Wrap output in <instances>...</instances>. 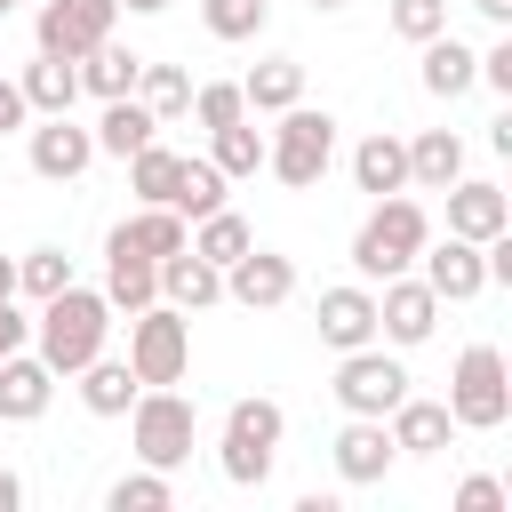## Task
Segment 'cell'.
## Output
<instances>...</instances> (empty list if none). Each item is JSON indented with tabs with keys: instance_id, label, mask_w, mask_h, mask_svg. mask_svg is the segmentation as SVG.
<instances>
[{
	"instance_id": "cell-1",
	"label": "cell",
	"mask_w": 512,
	"mask_h": 512,
	"mask_svg": "<svg viewBox=\"0 0 512 512\" xmlns=\"http://www.w3.org/2000/svg\"><path fill=\"white\" fill-rule=\"evenodd\" d=\"M112 344V304H104V288H56V296H40V320H32V352L56 368V376H80L96 352Z\"/></svg>"
},
{
	"instance_id": "cell-2",
	"label": "cell",
	"mask_w": 512,
	"mask_h": 512,
	"mask_svg": "<svg viewBox=\"0 0 512 512\" xmlns=\"http://www.w3.org/2000/svg\"><path fill=\"white\" fill-rule=\"evenodd\" d=\"M432 240V216L416 192H384L368 208V224L352 232V280H392V272H416V248Z\"/></svg>"
},
{
	"instance_id": "cell-3",
	"label": "cell",
	"mask_w": 512,
	"mask_h": 512,
	"mask_svg": "<svg viewBox=\"0 0 512 512\" xmlns=\"http://www.w3.org/2000/svg\"><path fill=\"white\" fill-rule=\"evenodd\" d=\"M280 440H288V408L280 400H232L224 408V440H216V472L232 488H264L272 464H280Z\"/></svg>"
},
{
	"instance_id": "cell-4",
	"label": "cell",
	"mask_w": 512,
	"mask_h": 512,
	"mask_svg": "<svg viewBox=\"0 0 512 512\" xmlns=\"http://www.w3.org/2000/svg\"><path fill=\"white\" fill-rule=\"evenodd\" d=\"M448 416L456 432H496L512 424V360L496 344H464L448 368Z\"/></svg>"
},
{
	"instance_id": "cell-5",
	"label": "cell",
	"mask_w": 512,
	"mask_h": 512,
	"mask_svg": "<svg viewBox=\"0 0 512 512\" xmlns=\"http://www.w3.org/2000/svg\"><path fill=\"white\" fill-rule=\"evenodd\" d=\"M128 440H136V464L176 472V464L192 456V440H200V408H192L176 384H144V392L128 400Z\"/></svg>"
},
{
	"instance_id": "cell-6",
	"label": "cell",
	"mask_w": 512,
	"mask_h": 512,
	"mask_svg": "<svg viewBox=\"0 0 512 512\" xmlns=\"http://www.w3.org/2000/svg\"><path fill=\"white\" fill-rule=\"evenodd\" d=\"M280 128L264 136V168L288 184V192H312L320 176H328V160H336V112H312V104H288V112H272Z\"/></svg>"
},
{
	"instance_id": "cell-7",
	"label": "cell",
	"mask_w": 512,
	"mask_h": 512,
	"mask_svg": "<svg viewBox=\"0 0 512 512\" xmlns=\"http://www.w3.org/2000/svg\"><path fill=\"white\" fill-rule=\"evenodd\" d=\"M128 368H136V384H184V368H192V312H176V304L128 312Z\"/></svg>"
},
{
	"instance_id": "cell-8",
	"label": "cell",
	"mask_w": 512,
	"mask_h": 512,
	"mask_svg": "<svg viewBox=\"0 0 512 512\" xmlns=\"http://www.w3.org/2000/svg\"><path fill=\"white\" fill-rule=\"evenodd\" d=\"M336 408L344 416H392L400 408V392H408V368L384 352V344H352L344 360H336Z\"/></svg>"
},
{
	"instance_id": "cell-9",
	"label": "cell",
	"mask_w": 512,
	"mask_h": 512,
	"mask_svg": "<svg viewBox=\"0 0 512 512\" xmlns=\"http://www.w3.org/2000/svg\"><path fill=\"white\" fill-rule=\"evenodd\" d=\"M112 24H120V0H40L32 48L40 56H88L96 40H112Z\"/></svg>"
},
{
	"instance_id": "cell-10",
	"label": "cell",
	"mask_w": 512,
	"mask_h": 512,
	"mask_svg": "<svg viewBox=\"0 0 512 512\" xmlns=\"http://www.w3.org/2000/svg\"><path fill=\"white\" fill-rule=\"evenodd\" d=\"M432 328H440V296L424 288V272H392V280L376 288V344L416 352Z\"/></svg>"
},
{
	"instance_id": "cell-11",
	"label": "cell",
	"mask_w": 512,
	"mask_h": 512,
	"mask_svg": "<svg viewBox=\"0 0 512 512\" xmlns=\"http://www.w3.org/2000/svg\"><path fill=\"white\" fill-rule=\"evenodd\" d=\"M24 152H32V176L72 184V176H88V160H96V128H80L72 112H40V120L24 128Z\"/></svg>"
},
{
	"instance_id": "cell-12",
	"label": "cell",
	"mask_w": 512,
	"mask_h": 512,
	"mask_svg": "<svg viewBox=\"0 0 512 512\" xmlns=\"http://www.w3.org/2000/svg\"><path fill=\"white\" fill-rule=\"evenodd\" d=\"M224 296H232L240 312H280V304L296 296V256H280V248L232 256V264H224Z\"/></svg>"
},
{
	"instance_id": "cell-13",
	"label": "cell",
	"mask_w": 512,
	"mask_h": 512,
	"mask_svg": "<svg viewBox=\"0 0 512 512\" xmlns=\"http://www.w3.org/2000/svg\"><path fill=\"white\" fill-rule=\"evenodd\" d=\"M416 264H424V288L440 296V304H472L480 288H488V264H480V240H424L416 248Z\"/></svg>"
},
{
	"instance_id": "cell-14",
	"label": "cell",
	"mask_w": 512,
	"mask_h": 512,
	"mask_svg": "<svg viewBox=\"0 0 512 512\" xmlns=\"http://www.w3.org/2000/svg\"><path fill=\"white\" fill-rule=\"evenodd\" d=\"M336 480L344 488H376L392 464H400V448H392V432H384V416H344V432H336Z\"/></svg>"
},
{
	"instance_id": "cell-15",
	"label": "cell",
	"mask_w": 512,
	"mask_h": 512,
	"mask_svg": "<svg viewBox=\"0 0 512 512\" xmlns=\"http://www.w3.org/2000/svg\"><path fill=\"white\" fill-rule=\"evenodd\" d=\"M104 304H112V312H144V304H160V264H152L144 248H128L120 224L104 232Z\"/></svg>"
},
{
	"instance_id": "cell-16",
	"label": "cell",
	"mask_w": 512,
	"mask_h": 512,
	"mask_svg": "<svg viewBox=\"0 0 512 512\" xmlns=\"http://www.w3.org/2000/svg\"><path fill=\"white\" fill-rule=\"evenodd\" d=\"M320 344L328 352H352V344H376V288L368 280H336V288H320Z\"/></svg>"
},
{
	"instance_id": "cell-17",
	"label": "cell",
	"mask_w": 512,
	"mask_h": 512,
	"mask_svg": "<svg viewBox=\"0 0 512 512\" xmlns=\"http://www.w3.org/2000/svg\"><path fill=\"white\" fill-rule=\"evenodd\" d=\"M448 232H456V240H496V232H512V200H504V184H488V176H456V184H448Z\"/></svg>"
},
{
	"instance_id": "cell-18",
	"label": "cell",
	"mask_w": 512,
	"mask_h": 512,
	"mask_svg": "<svg viewBox=\"0 0 512 512\" xmlns=\"http://www.w3.org/2000/svg\"><path fill=\"white\" fill-rule=\"evenodd\" d=\"M48 400H56V368L32 344L8 352L0 360V424H32V416H48Z\"/></svg>"
},
{
	"instance_id": "cell-19",
	"label": "cell",
	"mask_w": 512,
	"mask_h": 512,
	"mask_svg": "<svg viewBox=\"0 0 512 512\" xmlns=\"http://www.w3.org/2000/svg\"><path fill=\"white\" fill-rule=\"evenodd\" d=\"M384 432H392L400 456H440V448L456 440V416H448V400H416V392H400V408L384 416Z\"/></svg>"
},
{
	"instance_id": "cell-20",
	"label": "cell",
	"mask_w": 512,
	"mask_h": 512,
	"mask_svg": "<svg viewBox=\"0 0 512 512\" xmlns=\"http://www.w3.org/2000/svg\"><path fill=\"white\" fill-rule=\"evenodd\" d=\"M416 80H424V96L456 104L464 88H480V48H464L456 32H432V40H424V64H416Z\"/></svg>"
},
{
	"instance_id": "cell-21",
	"label": "cell",
	"mask_w": 512,
	"mask_h": 512,
	"mask_svg": "<svg viewBox=\"0 0 512 512\" xmlns=\"http://www.w3.org/2000/svg\"><path fill=\"white\" fill-rule=\"evenodd\" d=\"M352 184H360L368 200H384V192H408V136H392V128L360 136V144H352Z\"/></svg>"
},
{
	"instance_id": "cell-22",
	"label": "cell",
	"mask_w": 512,
	"mask_h": 512,
	"mask_svg": "<svg viewBox=\"0 0 512 512\" xmlns=\"http://www.w3.org/2000/svg\"><path fill=\"white\" fill-rule=\"evenodd\" d=\"M160 304L208 312V304H224V272L208 256H192V248H176V256H160Z\"/></svg>"
},
{
	"instance_id": "cell-23",
	"label": "cell",
	"mask_w": 512,
	"mask_h": 512,
	"mask_svg": "<svg viewBox=\"0 0 512 512\" xmlns=\"http://www.w3.org/2000/svg\"><path fill=\"white\" fill-rule=\"evenodd\" d=\"M80 64V96H96V104H112V96H136V72H144V56L136 48H120V40H96L88 56H72Z\"/></svg>"
},
{
	"instance_id": "cell-24",
	"label": "cell",
	"mask_w": 512,
	"mask_h": 512,
	"mask_svg": "<svg viewBox=\"0 0 512 512\" xmlns=\"http://www.w3.org/2000/svg\"><path fill=\"white\" fill-rule=\"evenodd\" d=\"M16 88H24L32 120H40V112H72V104H80V64H72V56H40V48H32V64L16 72Z\"/></svg>"
},
{
	"instance_id": "cell-25",
	"label": "cell",
	"mask_w": 512,
	"mask_h": 512,
	"mask_svg": "<svg viewBox=\"0 0 512 512\" xmlns=\"http://www.w3.org/2000/svg\"><path fill=\"white\" fill-rule=\"evenodd\" d=\"M456 176H464V136H456V128L408 136V184H416V192H448Z\"/></svg>"
},
{
	"instance_id": "cell-26",
	"label": "cell",
	"mask_w": 512,
	"mask_h": 512,
	"mask_svg": "<svg viewBox=\"0 0 512 512\" xmlns=\"http://www.w3.org/2000/svg\"><path fill=\"white\" fill-rule=\"evenodd\" d=\"M144 384H136V368L128 360H112V352H96L88 368H80V408L88 416H128V400H136Z\"/></svg>"
},
{
	"instance_id": "cell-27",
	"label": "cell",
	"mask_w": 512,
	"mask_h": 512,
	"mask_svg": "<svg viewBox=\"0 0 512 512\" xmlns=\"http://www.w3.org/2000/svg\"><path fill=\"white\" fill-rule=\"evenodd\" d=\"M240 96H248V112H288V104H304V64L296 56H264V64H248Z\"/></svg>"
},
{
	"instance_id": "cell-28",
	"label": "cell",
	"mask_w": 512,
	"mask_h": 512,
	"mask_svg": "<svg viewBox=\"0 0 512 512\" xmlns=\"http://www.w3.org/2000/svg\"><path fill=\"white\" fill-rule=\"evenodd\" d=\"M160 136V120L136 104V96H112L104 112H96V152H112V160H128V152H144Z\"/></svg>"
},
{
	"instance_id": "cell-29",
	"label": "cell",
	"mask_w": 512,
	"mask_h": 512,
	"mask_svg": "<svg viewBox=\"0 0 512 512\" xmlns=\"http://www.w3.org/2000/svg\"><path fill=\"white\" fill-rule=\"evenodd\" d=\"M192 256H208L216 272L232 264V256H248L256 248V232H248V216L240 208H208V216H192V240H184Z\"/></svg>"
},
{
	"instance_id": "cell-30",
	"label": "cell",
	"mask_w": 512,
	"mask_h": 512,
	"mask_svg": "<svg viewBox=\"0 0 512 512\" xmlns=\"http://www.w3.org/2000/svg\"><path fill=\"white\" fill-rule=\"evenodd\" d=\"M208 160L224 168V184L256 176V168H264V128H256V112H240L232 128H208Z\"/></svg>"
},
{
	"instance_id": "cell-31",
	"label": "cell",
	"mask_w": 512,
	"mask_h": 512,
	"mask_svg": "<svg viewBox=\"0 0 512 512\" xmlns=\"http://www.w3.org/2000/svg\"><path fill=\"white\" fill-rule=\"evenodd\" d=\"M120 232H128V248H144L152 264L176 256V248L192 240V224H184L176 208H160V200H136V216H120Z\"/></svg>"
},
{
	"instance_id": "cell-32",
	"label": "cell",
	"mask_w": 512,
	"mask_h": 512,
	"mask_svg": "<svg viewBox=\"0 0 512 512\" xmlns=\"http://www.w3.org/2000/svg\"><path fill=\"white\" fill-rule=\"evenodd\" d=\"M136 104L168 128V120L192 104V72H184V64H144V72H136Z\"/></svg>"
},
{
	"instance_id": "cell-33",
	"label": "cell",
	"mask_w": 512,
	"mask_h": 512,
	"mask_svg": "<svg viewBox=\"0 0 512 512\" xmlns=\"http://www.w3.org/2000/svg\"><path fill=\"white\" fill-rule=\"evenodd\" d=\"M168 208L192 224V216H208V208H224V168L216 160H192L184 152V168H176V192H168Z\"/></svg>"
},
{
	"instance_id": "cell-34",
	"label": "cell",
	"mask_w": 512,
	"mask_h": 512,
	"mask_svg": "<svg viewBox=\"0 0 512 512\" xmlns=\"http://www.w3.org/2000/svg\"><path fill=\"white\" fill-rule=\"evenodd\" d=\"M168 504H176V480H168V472H152V464L120 472V480L104 488V512H168Z\"/></svg>"
},
{
	"instance_id": "cell-35",
	"label": "cell",
	"mask_w": 512,
	"mask_h": 512,
	"mask_svg": "<svg viewBox=\"0 0 512 512\" xmlns=\"http://www.w3.org/2000/svg\"><path fill=\"white\" fill-rule=\"evenodd\" d=\"M176 168H184V152H168V144L152 136L144 152H128V192H136V200H160V208H168V192H176Z\"/></svg>"
},
{
	"instance_id": "cell-36",
	"label": "cell",
	"mask_w": 512,
	"mask_h": 512,
	"mask_svg": "<svg viewBox=\"0 0 512 512\" xmlns=\"http://www.w3.org/2000/svg\"><path fill=\"white\" fill-rule=\"evenodd\" d=\"M56 288H72V256L64 248H24L16 256V296H56Z\"/></svg>"
},
{
	"instance_id": "cell-37",
	"label": "cell",
	"mask_w": 512,
	"mask_h": 512,
	"mask_svg": "<svg viewBox=\"0 0 512 512\" xmlns=\"http://www.w3.org/2000/svg\"><path fill=\"white\" fill-rule=\"evenodd\" d=\"M264 16H272V0H200L208 40H256V32H264Z\"/></svg>"
},
{
	"instance_id": "cell-38",
	"label": "cell",
	"mask_w": 512,
	"mask_h": 512,
	"mask_svg": "<svg viewBox=\"0 0 512 512\" xmlns=\"http://www.w3.org/2000/svg\"><path fill=\"white\" fill-rule=\"evenodd\" d=\"M200 128H232L240 112H248V96H240V80H192V104H184Z\"/></svg>"
},
{
	"instance_id": "cell-39",
	"label": "cell",
	"mask_w": 512,
	"mask_h": 512,
	"mask_svg": "<svg viewBox=\"0 0 512 512\" xmlns=\"http://www.w3.org/2000/svg\"><path fill=\"white\" fill-rule=\"evenodd\" d=\"M392 32L424 48L432 32H448V0H392Z\"/></svg>"
},
{
	"instance_id": "cell-40",
	"label": "cell",
	"mask_w": 512,
	"mask_h": 512,
	"mask_svg": "<svg viewBox=\"0 0 512 512\" xmlns=\"http://www.w3.org/2000/svg\"><path fill=\"white\" fill-rule=\"evenodd\" d=\"M496 504H504V480H496V472H472V480L456 488V512H496Z\"/></svg>"
},
{
	"instance_id": "cell-41",
	"label": "cell",
	"mask_w": 512,
	"mask_h": 512,
	"mask_svg": "<svg viewBox=\"0 0 512 512\" xmlns=\"http://www.w3.org/2000/svg\"><path fill=\"white\" fill-rule=\"evenodd\" d=\"M480 80H488L496 96H512V40H496V48H480Z\"/></svg>"
},
{
	"instance_id": "cell-42",
	"label": "cell",
	"mask_w": 512,
	"mask_h": 512,
	"mask_svg": "<svg viewBox=\"0 0 512 512\" xmlns=\"http://www.w3.org/2000/svg\"><path fill=\"white\" fill-rule=\"evenodd\" d=\"M24 128H32V104L16 80H0V136H24Z\"/></svg>"
},
{
	"instance_id": "cell-43",
	"label": "cell",
	"mask_w": 512,
	"mask_h": 512,
	"mask_svg": "<svg viewBox=\"0 0 512 512\" xmlns=\"http://www.w3.org/2000/svg\"><path fill=\"white\" fill-rule=\"evenodd\" d=\"M24 344H32V320L16 312V296H0V360H8V352H24Z\"/></svg>"
},
{
	"instance_id": "cell-44",
	"label": "cell",
	"mask_w": 512,
	"mask_h": 512,
	"mask_svg": "<svg viewBox=\"0 0 512 512\" xmlns=\"http://www.w3.org/2000/svg\"><path fill=\"white\" fill-rule=\"evenodd\" d=\"M16 504H24V480H16L8 464H0V512H16Z\"/></svg>"
},
{
	"instance_id": "cell-45",
	"label": "cell",
	"mask_w": 512,
	"mask_h": 512,
	"mask_svg": "<svg viewBox=\"0 0 512 512\" xmlns=\"http://www.w3.org/2000/svg\"><path fill=\"white\" fill-rule=\"evenodd\" d=\"M472 8H480L488 24H512V0H472Z\"/></svg>"
},
{
	"instance_id": "cell-46",
	"label": "cell",
	"mask_w": 512,
	"mask_h": 512,
	"mask_svg": "<svg viewBox=\"0 0 512 512\" xmlns=\"http://www.w3.org/2000/svg\"><path fill=\"white\" fill-rule=\"evenodd\" d=\"M128 16H160V8H176V0H120Z\"/></svg>"
},
{
	"instance_id": "cell-47",
	"label": "cell",
	"mask_w": 512,
	"mask_h": 512,
	"mask_svg": "<svg viewBox=\"0 0 512 512\" xmlns=\"http://www.w3.org/2000/svg\"><path fill=\"white\" fill-rule=\"evenodd\" d=\"M0 296H16V256H0Z\"/></svg>"
},
{
	"instance_id": "cell-48",
	"label": "cell",
	"mask_w": 512,
	"mask_h": 512,
	"mask_svg": "<svg viewBox=\"0 0 512 512\" xmlns=\"http://www.w3.org/2000/svg\"><path fill=\"white\" fill-rule=\"evenodd\" d=\"M312 8H344V0H312Z\"/></svg>"
},
{
	"instance_id": "cell-49",
	"label": "cell",
	"mask_w": 512,
	"mask_h": 512,
	"mask_svg": "<svg viewBox=\"0 0 512 512\" xmlns=\"http://www.w3.org/2000/svg\"><path fill=\"white\" fill-rule=\"evenodd\" d=\"M8 8H16V0H0V16H8Z\"/></svg>"
}]
</instances>
